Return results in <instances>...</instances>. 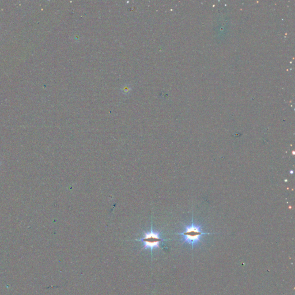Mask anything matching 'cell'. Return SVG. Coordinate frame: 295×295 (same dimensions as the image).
Segmentation results:
<instances>
[{
    "label": "cell",
    "mask_w": 295,
    "mask_h": 295,
    "mask_svg": "<svg viewBox=\"0 0 295 295\" xmlns=\"http://www.w3.org/2000/svg\"><path fill=\"white\" fill-rule=\"evenodd\" d=\"M136 240L141 241L143 243V249L150 248L152 251V250L154 248L160 247V244L161 242L165 240L161 238L159 232L154 231L152 224L150 231L144 232L143 237H142L140 239H136Z\"/></svg>",
    "instance_id": "cell-2"
},
{
    "label": "cell",
    "mask_w": 295,
    "mask_h": 295,
    "mask_svg": "<svg viewBox=\"0 0 295 295\" xmlns=\"http://www.w3.org/2000/svg\"><path fill=\"white\" fill-rule=\"evenodd\" d=\"M177 234L182 236V241L184 243L191 244L194 247L196 244L200 242L202 236L204 235H208L210 233L203 232L201 227L195 224L193 220L191 224L186 227L183 232Z\"/></svg>",
    "instance_id": "cell-1"
},
{
    "label": "cell",
    "mask_w": 295,
    "mask_h": 295,
    "mask_svg": "<svg viewBox=\"0 0 295 295\" xmlns=\"http://www.w3.org/2000/svg\"><path fill=\"white\" fill-rule=\"evenodd\" d=\"M1 165V160H0V166Z\"/></svg>",
    "instance_id": "cell-3"
}]
</instances>
